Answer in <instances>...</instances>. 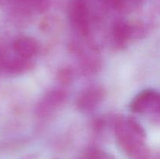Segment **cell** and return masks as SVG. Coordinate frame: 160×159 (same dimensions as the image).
Listing matches in <instances>:
<instances>
[{"instance_id":"6da1fadb","label":"cell","mask_w":160,"mask_h":159,"mask_svg":"<svg viewBox=\"0 0 160 159\" xmlns=\"http://www.w3.org/2000/svg\"><path fill=\"white\" fill-rule=\"evenodd\" d=\"M115 136L118 147L130 159H150V149L146 139L140 137L127 124L125 118H119L115 123Z\"/></svg>"},{"instance_id":"7a4b0ae2","label":"cell","mask_w":160,"mask_h":159,"mask_svg":"<svg viewBox=\"0 0 160 159\" xmlns=\"http://www.w3.org/2000/svg\"><path fill=\"white\" fill-rule=\"evenodd\" d=\"M131 112L148 115L150 121L160 125V93L152 89L139 93L130 103Z\"/></svg>"},{"instance_id":"3957f363","label":"cell","mask_w":160,"mask_h":159,"mask_svg":"<svg viewBox=\"0 0 160 159\" xmlns=\"http://www.w3.org/2000/svg\"><path fill=\"white\" fill-rule=\"evenodd\" d=\"M68 17L73 28L83 36L89 34V15L84 0H70L68 4Z\"/></svg>"},{"instance_id":"277c9868","label":"cell","mask_w":160,"mask_h":159,"mask_svg":"<svg viewBox=\"0 0 160 159\" xmlns=\"http://www.w3.org/2000/svg\"><path fill=\"white\" fill-rule=\"evenodd\" d=\"M104 98L105 90L101 86H90L79 95L76 102L77 107L81 112H91L101 104Z\"/></svg>"},{"instance_id":"5b68a950","label":"cell","mask_w":160,"mask_h":159,"mask_svg":"<svg viewBox=\"0 0 160 159\" xmlns=\"http://www.w3.org/2000/svg\"><path fill=\"white\" fill-rule=\"evenodd\" d=\"M67 94L62 90H52L47 93L38 104L37 112L39 115H46L65 102Z\"/></svg>"},{"instance_id":"8992f818","label":"cell","mask_w":160,"mask_h":159,"mask_svg":"<svg viewBox=\"0 0 160 159\" xmlns=\"http://www.w3.org/2000/svg\"><path fill=\"white\" fill-rule=\"evenodd\" d=\"M12 49L16 55L31 59L38 52L39 44L32 37H21L14 41Z\"/></svg>"},{"instance_id":"52a82bcc","label":"cell","mask_w":160,"mask_h":159,"mask_svg":"<svg viewBox=\"0 0 160 159\" xmlns=\"http://www.w3.org/2000/svg\"><path fill=\"white\" fill-rule=\"evenodd\" d=\"M33 62L31 59L16 56L13 58H9L5 61L1 69L3 71L11 74H19L28 71L33 67Z\"/></svg>"},{"instance_id":"ba28073f","label":"cell","mask_w":160,"mask_h":159,"mask_svg":"<svg viewBox=\"0 0 160 159\" xmlns=\"http://www.w3.org/2000/svg\"><path fill=\"white\" fill-rule=\"evenodd\" d=\"M113 40L119 45H123L134 35V26L123 20H118L112 26Z\"/></svg>"},{"instance_id":"9c48e42d","label":"cell","mask_w":160,"mask_h":159,"mask_svg":"<svg viewBox=\"0 0 160 159\" xmlns=\"http://www.w3.org/2000/svg\"><path fill=\"white\" fill-rule=\"evenodd\" d=\"M57 78L62 84H69L73 80V73L70 69L62 68L58 72Z\"/></svg>"},{"instance_id":"30bf717a","label":"cell","mask_w":160,"mask_h":159,"mask_svg":"<svg viewBox=\"0 0 160 159\" xmlns=\"http://www.w3.org/2000/svg\"><path fill=\"white\" fill-rule=\"evenodd\" d=\"M29 3L36 11L43 12L48 6V0H24Z\"/></svg>"},{"instance_id":"8fae6325","label":"cell","mask_w":160,"mask_h":159,"mask_svg":"<svg viewBox=\"0 0 160 159\" xmlns=\"http://www.w3.org/2000/svg\"><path fill=\"white\" fill-rule=\"evenodd\" d=\"M104 153L96 148L88 150L85 154V159H106Z\"/></svg>"},{"instance_id":"7c38bea8","label":"cell","mask_w":160,"mask_h":159,"mask_svg":"<svg viewBox=\"0 0 160 159\" xmlns=\"http://www.w3.org/2000/svg\"><path fill=\"white\" fill-rule=\"evenodd\" d=\"M20 159H38V155L34 154H27V155L23 156V157H21Z\"/></svg>"},{"instance_id":"4fadbf2b","label":"cell","mask_w":160,"mask_h":159,"mask_svg":"<svg viewBox=\"0 0 160 159\" xmlns=\"http://www.w3.org/2000/svg\"><path fill=\"white\" fill-rule=\"evenodd\" d=\"M53 159H58V158H53Z\"/></svg>"}]
</instances>
